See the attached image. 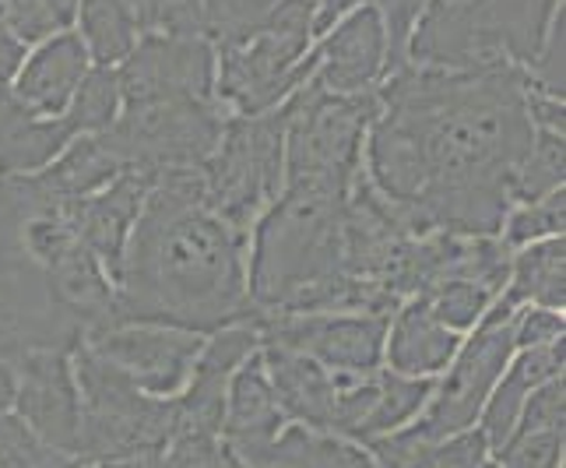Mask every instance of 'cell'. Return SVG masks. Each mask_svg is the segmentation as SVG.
Returning <instances> with one entry per match:
<instances>
[{"label": "cell", "instance_id": "obj_13", "mask_svg": "<svg viewBox=\"0 0 566 468\" xmlns=\"http://www.w3.org/2000/svg\"><path fill=\"white\" fill-rule=\"evenodd\" d=\"M124 106L151 100H219L208 35H145L116 67Z\"/></svg>", "mask_w": 566, "mask_h": 468}, {"label": "cell", "instance_id": "obj_14", "mask_svg": "<svg viewBox=\"0 0 566 468\" xmlns=\"http://www.w3.org/2000/svg\"><path fill=\"white\" fill-rule=\"evenodd\" d=\"M11 363L14 413L43 440L77 455V447H82V395H77L71 349L22 345Z\"/></svg>", "mask_w": 566, "mask_h": 468}, {"label": "cell", "instance_id": "obj_15", "mask_svg": "<svg viewBox=\"0 0 566 468\" xmlns=\"http://www.w3.org/2000/svg\"><path fill=\"white\" fill-rule=\"evenodd\" d=\"M151 180H155V169L130 163V166H124L120 177H113L103 190L88 194V198L53 201L64 211V219L77 229V237H82L92 247L95 258L103 261L113 285H116V275H120L124 247H127L134 222L142 216V208H145Z\"/></svg>", "mask_w": 566, "mask_h": 468}, {"label": "cell", "instance_id": "obj_22", "mask_svg": "<svg viewBox=\"0 0 566 468\" xmlns=\"http://www.w3.org/2000/svg\"><path fill=\"white\" fill-rule=\"evenodd\" d=\"M74 32L95 67H120L145 39L142 0H82Z\"/></svg>", "mask_w": 566, "mask_h": 468}, {"label": "cell", "instance_id": "obj_31", "mask_svg": "<svg viewBox=\"0 0 566 468\" xmlns=\"http://www.w3.org/2000/svg\"><path fill=\"white\" fill-rule=\"evenodd\" d=\"M485 461H490V444L479 426H468L461 434L426 444L405 468H482Z\"/></svg>", "mask_w": 566, "mask_h": 468}, {"label": "cell", "instance_id": "obj_6", "mask_svg": "<svg viewBox=\"0 0 566 468\" xmlns=\"http://www.w3.org/2000/svg\"><path fill=\"white\" fill-rule=\"evenodd\" d=\"M77 395H82V447L92 461L163 451L177 430V398H155L130 384L120 370L95 356L85 342L71 349Z\"/></svg>", "mask_w": 566, "mask_h": 468}, {"label": "cell", "instance_id": "obj_27", "mask_svg": "<svg viewBox=\"0 0 566 468\" xmlns=\"http://www.w3.org/2000/svg\"><path fill=\"white\" fill-rule=\"evenodd\" d=\"M0 468H85V458L39 437L14 413H0Z\"/></svg>", "mask_w": 566, "mask_h": 468}, {"label": "cell", "instance_id": "obj_7", "mask_svg": "<svg viewBox=\"0 0 566 468\" xmlns=\"http://www.w3.org/2000/svg\"><path fill=\"white\" fill-rule=\"evenodd\" d=\"M285 124L289 100L253 116L229 113L219 145L201 163L208 205L243 237L285 187Z\"/></svg>", "mask_w": 566, "mask_h": 468}, {"label": "cell", "instance_id": "obj_8", "mask_svg": "<svg viewBox=\"0 0 566 468\" xmlns=\"http://www.w3.org/2000/svg\"><path fill=\"white\" fill-rule=\"evenodd\" d=\"M377 113V92L335 95L314 74L289 95L285 184L348 190L363 166V142Z\"/></svg>", "mask_w": 566, "mask_h": 468}, {"label": "cell", "instance_id": "obj_32", "mask_svg": "<svg viewBox=\"0 0 566 468\" xmlns=\"http://www.w3.org/2000/svg\"><path fill=\"white\" fill-rule=\"evenodd\" d=\"M563 447H566V430L511 434V440L490 458L500 468H563Z\"/></svg>", "mask_w": 566, "mask_h": 468}, {"label": "cell", "instance_id": "obj_28", "mask_svg": "<svg viewBox=\"0 0 566 468\" xmlns=\"http://www.w3.org/2000/svg\"><path fill=\"white\" fill-rule=\"evenodd\" d=\"M566 229V190H553L538 201H524L506 211V219L500 226V237L506 247H528L549 237H563Z\"/></svg>", "mask_w": 566, "mask_h": 468}, {"label": "cell", "instance_id": "obj_36", "mask_svg": "<svg viewBox=\"0 0 566 468\" xmlns=\"http://www.w3.org/2000/svg\"><path fill=\"white\" fill-rule=\"evenodd\" d=\"M566 335L563 310H545V306H521L514 314V349H535L549 345Z\"/></svg>", "mask_w": 566, "mask_h": 468}, {"label": "cell", "instance_id": "obj_39", "mask_svg": "<svg viewBox=\"0 0 566 468\" xmlns=\"http://www.w3.org/2000/svg\"><path fill=\"white\" fill-rule=\"evenodd\" d=\"M11 408H14V366L0 353V413H11Z\"/></svg>", "mask_w": 566, "mask_h": 468}, {"label": "cell", "instance_id": "obj_20", "mask_svg": "<svg viewBox=\"0 0 566 468\" xmlns=\"http://www.w3.org/2000/svg\"><path fill=\"white\" fill-rule=\"evenodd\" d=\"M261 360L285 419L310 426L317 434H331V419H335V370L271 342H261Z\"/></svg>", "mask_w": 566, "mask_h": 468}, {"label": "cell", "instance_id": "obj_25", "mask_svg": "<svg viewBox=\"0 0 566 468\" xmlns=\"http://www.w3.org/2000/svg\"><path fill=\"white\" fill-rule=\"evenodd\" d=\"M124 110V92H120V77L116 67H88L82 77V85L74 89L71 103L64 110V127L71 138H82V134H103L116 124V116Z\"/></svg>", "mask_w": 566, "mask_h": 468}, {"label": "cell", "instance_id": "obj_30", "mask_svg": "<svg viewBox=\"0 0 566 468\" xmlns=\"http://www.w3.org/2000/svg\"><path fill=\"white\" fill-rule=\"evenodd\" d=\"M279 0H205V32L214 46L237 43L258 29Z\"/></svg>", "mask_w": 566, "mask_h": 468}, {"label": "cell", "instance_id": "obj_18", "mask_svg": "<svg viewBox=\"0 0 566 468\" xmlns=\"http://www.w3.org/2000/svg\"><path fill=\"white\" fill-rule=\"evenodd\" d=\"M464 335L440 324L429 310L422 292L398 303L387 321L384 366L405 377H440L443 366L454 360Z\"/></svg>", "mask_w": 566, "mask_h": 468}, {"label": "cell", "instance_id": "obj_19", "mask_svg": "<svg viewBox=\"0 0 566 468\" xmlns=\"http://www.w3.org/2000/svg\"><path fill=\"white\" fill-rule=\"evenodd\" d=\"M285 413L275 398V387L268 381L261 349L232 370L226 387V416H222V444L232 458H240L253 447L275 440L285 426Z\"/></svg>", "mask_w": 566, "mask_h": 468}, {"label": "cell", "instance_id": "obj_38", "mask_svg": "<svg viewBox=\"0 0 566 468\" xmlns=\"http://www.w3.org/2000/svg\"><path fill=\"white\" fill-rule=\"evenodd\" d=\"M353 8H359V0H317V18H314V29H317V39L335 25V22H342V18L353 11Z\"/></svg>", "mask_w": 566, "mask_h": 468}, {"label": "cell", "instance_id": "obj_17", "mask_svg": "<svg viewBox=\"0 0 566 468\" xmlns=\"http://www.w3.org/2000/svg\"><path fill=\"white\" fill-rule=\"evenodd\" d=\"M92 61L85 43L74 29H64L50 39H43L32 53H25L22 67H18L11 92L32 116H64L74 89L82 85Z\"/></svg>", "mask_w": 566, "mask_h": 468}, {"label": "cell", "instance_id": "obj_33", "mask_svg": "<svg viewBox=\"0 0 566 468\" xmlns=\"http://www.w3.org/2000/svg\"><path fill=\"white\" fill-rule=\"evenodd\" d=\"M145 35H208L205 0H142Z\"/></svg>", "mask_w": 566, "mask_h": 468}, {"label": "cell", "instance_id": "obj_41", "mask_svg": "<svg viewBox=\"0 0 566 468\" xmlns=\"http://www.w3.org/2000/svg\"><path fill=\"white\" fill-rule=\"evenodd\" d=\"M363 4H374V8H377V11H384V8H387V4H390V0H363Z\"/></svg>", "mask_w": 566, "mask_h": 468}, {"label": "cell", "instance_id": "obj_2", "mask_svg": "<svg viewBox=\"0 0 566 468\" xmlns=\"http://www.w3.org/2000/svg\"><path fill=\"white\" fill-rule=\"evenodd\" d=\"M247 247L250 237L208 205L201 166L159 169L124 247L116 324H169L198 335L258 324Z\"/></svg>", "mask_w": 566, "mask_h": 468}, {"label": "cell", "instance_id": "obj_34", "mask_svg": "<svg viewBox=\"0 0 566 468\" xmlns=\"http://www.w3.org/2000/svg\"><path fill=\"white\" fill-rule=\"evenodd\" d=\"M535 430H566V381H563V374L538 384L521 405L514 434H535Z\"/></svg>", "mask_w": 566, "mask_h": 468}, {"label": "cell", "instance_id": "obj_12", "mask_svg": "<svg viewBox=\"0 0 566 468\" xmlns=\"http://www.w3.org/2000/svg\"><path fill=\"white\" fill-rule=\"evenodd\" d=\"M390 314L335 310V314H268L258 321L261 342L292 349L331 370H380Z\"/></svg>", "mask_w": 566, "mask_h": 468}, {"label": "cell", "instance_id": "obj_23", "mask_svg": "<svg viewBox=\"0 0 566 468\" xmlns=\"http://www.w3.org/2000/svg\"><path fill=\"white\" fill-rule=\"evenodd\" d=\"M500 297L514 306H545L563 310L566 306V240L549 237L528 247L514 250L511 275Z\"/></svg>", "mask_w": 566, "mask_h": 468}, {"label": "cell", "instance_id": "obj_16", "mask_svg": "<svg viewBox=\"0 0 566 468\" xmlns=\"http://www.w3.org/2000/svg\"><path fill=\"white\" fill-rule=\"evenodd\" d=\"M314 82L335 95L377 92L387 74V29L374 4H359L331 25L317 43Z\"/></svg>", "mask_w": 566, "mask_h": 468}, {"label": "cell", "instance_id": "obj_11", "mask_svg": "<svg viewBox=\"0 0 566 468\" xmlns=\"http://www.w3.org/2000/svg\"><path fill=\"white\" fill-rule=\"evenodd\" d=\"M82 342L142 392L155 398H177L190 381L205 335L169 324H113Z\"/></svg>", "mask_w": 566, "mask_h": 468}, {"label": "cell", "instance_id": "obj_24", "mask_svg": "<svg viewBox=\"0 0 566 468\" xmlns=\"http://www.w3.org/2000/svg\"><path fill=\"white\" fill-rule=\"evenodd\" d=\"M433 384H437V377H405V374H395V370L384 366L377 402L366 413V419L359 423L353 444H369L384 434L401 430L405 423H412L426 408L429 395H433Z\"/></svg>", "mask_w": 566, "mask_h": 468}, {"label": "cell", "instance_id": "obj_35", "mask_svg": "<svg viewBox=\"0 0 566 468\" xmlns=\"http://www.w3.org/2000/svg\"><path fill=\"white\" fill-rule=\"evenodd\" d=\"M0 29L22 46H39L43 39L64 32L43 0H0Z\"/></svg>", "mask_w": 566, "mask_h": 468}, {"label": "cell", "instance_id": "obj_1", "mask_svg": "<svg viewBox=\"0 0 566 468\" xmlns=\"http://www.w3.org/2000/svg\"><path fill=\"white\" fill-rule=\"evenodd\" d=\"M532 138L524 67L408 64L377 89L363 169L416 237L500 232Z\"/></svg>", "mask_w": 566, "mask_h": 468}, {"label": "cell", "instance_id": "obj_29", "mask_svg": "<svg viewBox=\"0 0 566 468\" xmlns=\"http://www.w3.org/2000/svg\"><path fill=\"white\" fill-rule=\"evenodd\" d=\"M429 300V310H433V318L440 324H447L458 335H468L482 318L490 303L496 300L490 289H482L475 282H464V279H451V282H440L429 292H422Z\"/></svg>", "mask_w": 566, "mask_h": 468}, {"label": "cell", "instance_id": "obj_10", "mask_svg": "<svg viewBox=\"0 0 566 468\" xmlns=\"http://www.w3.org/2000/svg\"><path fill=\"white\" fill-rule=\"evenodd\" d=\"M229 110L219 100H151L124 106L103 131L127 163L148 169L201 166L222 138Z\"/></svg>", "mask_w": 566, "mask_h": 468}, {"label": "cell", "instance_id": "obj_26", "mask_svg": "<svg viewBox=\"0 0 566 468\" xmlns=\"http://www.w3.org/2000/svg\"><path fill=\"white\" fill-rule=\"evenodd\" d=\"M563 180H566V134L535 127L532 148L524 155V163L514 177V190H511L514 205L538 201L545 194L559 190Z\"/></svg>", "mask_w": 566, "mask_h": 468}, {"label": "cell", "instance_id": "obj_42", "mask_svg": "<svg viewBox=\"0 0 566 468\" xmlns=\"http://www.w3.org/2000/svg\"><path fill=\"white\" fill-rule=\"evenodd\" d=\"M482 468H500V465H496V461H493V458H490V461H485V465H482Z\"/></svg>", "mask_w": 566, "mask_h": 468}, {"label": "cell", "instance_id": "obj_5", "mask_svg": "<svg viewBox=\"0 0 566 468\" xmlns=\"http://www.w3.org/2000/svg\"><path fill=\"white\" fill-rule=\"evenodd\" d=\"M314 18L317 0H279L253 32L214 46L219 103L237 116L282 106L317 67Z\"/></svg>", "mask_w": 566, "mask_h": 468}, {"label": "cell", "instance_id": "obj_9", "mask_svg": "<svg viewBox=\"0 0 566 468\" xmlns=\"http://www.w3.org/2000/svg\"><path fill=\"white\" fill-rule=\"evenodd\" d=\"M514 306L506 297H496L485 310V318L461 339L454 360L443 366L433 384L426 408L412 419L416 434L433 444L451 434H461L479 423V413L496 381L503 377L506 363L517 353L514 349Z\"/></svg>", "mask_w": 566, "mask_h": 468}, {"label": "cell", "instance_id": "obj_40", "mask_svg": "<svg viewBox=\"0 0 566 468\" xmlns=\"http://www.w3.org/2000/svg\"><path fill=\"white\" fill-rule=\"evenodd\" d=\"M43 4L56 18V25H61V29H74V14H77V4H82V0H43Z\"/></svg>", "mask_w": 566, "mask_h": 468}, {"label": "cell", "instance_id": "obj_21", "mask_svg": "<svg viewBox=\"0 0 566 468\" xmlns=\"http://www.w3.org/2000/svg\"><path fill=\"white\" fill-rule=\"evenodd\" d=\"M563 363H566V339L549 342V345H535V349H517L511 356V363H506L503 377L496 381L490 398H485L479 423H475L485 444H490V455L511 440L524 398H528L538 384L559 377Z\"/></svg>", "mask_w": 566, "mask_h": 468}, {"label": "cell", "instance_id": "obj_4", "mask_svg": "<svg viewBox=\"0 0 566 468\" xmlns=\"http://www.w3.org/2000/svg\"><path fill=\"white\" fill-rule=\"evenodd\" d=\"M563 0H426L408 39L419 67H528Z\"/></svg>", "mask_w": 566, "mask_h": 468}, {"label": "cell", "instance_id": "obj_3", "mask_svg": "<svg viewBox=\"0 0 566 468\" xmlns=\"http://www.w3.org/2000/svg\"><path fill=\"white\" fill-rule=\"evenodd\" d=\"M348 190L285 184L250 229L247 292L268 314H296L321 285L342 271V226Z\"/></svg>", "mask_w": 566, "mask_h": 468}, {"label": "cell", "instance_id": "obj_37", "mask_svg": "<svg viewBox=\"0 0 566 468\" xmlns=\"http://www.w3.org/2000/svg\"><path fill=\"white\" fill-rule=\"evenodd\" d=\"M25 53H29V46H22L14 35H8L4 29H0V85L14 82V74H18V67H22Z\"/></svg>", "mask_w": 566, "mask_h": 468}]
</instances>
